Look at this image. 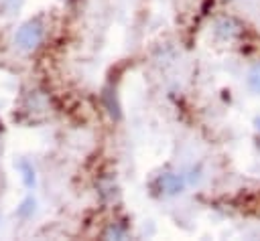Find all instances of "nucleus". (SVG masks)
<instances>
[{
	"label": "nucleus",
	"mask_w": 260,
	"mask_h": 241,
	"mask_svg": "<svg viewBox=\"0 0 260 241\" xmlns=\"http://www.w3.org/2000/svg\"><path fill=\"white\" fill-rule=\"evenodd\" d=\"M41 38H43V26L41 22L35 20V22H26L24 26H20L14 41L22 51H32L41 43Z\"/></svg>",
	"instance_id": "nucleus-1"
},
{
	"label": "nucleus",
	"mask_w": 260,
	"mask_h": 241,
	"mask_svg": "<svg viewBox=\"0 0 260 241\" xmlns=\"http://www.w3.org/2000/svg\"><path fill=\"white\" fill-rule=\"evenodd\" d=\"M158 188L167 194H177L183 190V178L177 174H162L158 178Z\"/></svg>",
	"instance_id": "nucleus-2"
},
{
	"label": "nucleus",
	"mask_w": 260,
	"mask_h": 241,
	"mask_svg": "<svg viewBox=\"0 0 260 241\" xmlns=\"http://www.w3.org/2000/svg\"><path fill=\"white\" fill-rule=\"evenodd\" d=\"M215 30H217L219 36H223V38H232V36H236V34L240 32V26H238L232 18H221V20L215 24Z\"/></svg>",
	"instance_id": "nucleus-3"
},
{
	"label": "nucleus",
	"mask_w": 260,
	"mask_h": 241,
	"mask_svg": "<svg viewBox=\"0 0 260 241\" xmlns=\"http://www.w3.org/2000/svg\"><path fill=\"white\" fill-rule=\"evenodd\" d=\"M248 81H250V87H252L254 91H258V93H260V63L252 67V71H250V77H248Z\"/></svg>",
	"instance_id": "nucleus-4"
},
{
	"label": "nucleus",
	"mask_w": 260,
	"mask_h": 241,
	"mask_svg": "<svg viewBox=\"0 0 260 241\" xmlns=\"http://www.w3.org/2000/svg\"><path fill=\"white\" fill-rule=\"evenodd\" d=\"M258 128H260V122H258Z\"/></svg>",
	"instance_id": "nucleus-5"
}]
</instances>
